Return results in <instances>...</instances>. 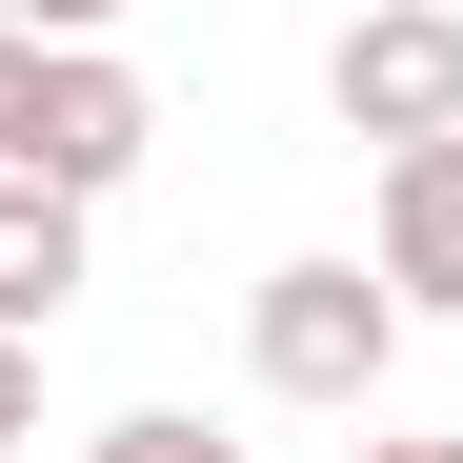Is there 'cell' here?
Instances as JSON below:
<instances>
[{
  "label": "cell",
  "mask_w": 463,
  "mask_h": 463,
  "mask_svg": "<svg viewBox=\"0 0 463 463\" xmlns=\"http://www.w3.org/2000/svg\"><path fill=\"white\" fill-rule=\"evenodd\" d=\"M403 323H423V302L383 282V262H262V302H242V363H262V403H323V423H363V403H383V363H403Z\"/></svg>",
  "instance_id": "6da1fadb"
},
{
  "label": "cell",
  "mask_w": 463,
  "mask_h": 463,
  "mask_svg": "<svg viewBox=\"0 0 463 463\" xmlns=\"http://www.w3.org/2000/svg\"><path fill=\"white\" fill-rule=\"evenodd\" d=\"M141 141H162V101H141L121 41H21V81H0V162L21 182H141Z\"/></svg>",
  "instance_id": "7a4b0ae2"
},
{
  "label": "cell",
  "mask_w": 463,
  "mask_h": 463,
  "mask_svg": "<svg viewBox=\"0 0 463 463\" xmlns=\"http://www.w3.org/2000/svg\"><path fill=\"white\" fill-rule=\"evenodd\" d=\"M323 101H343V141H443L463 121V0H363L323 41Z\"/></svg>",
  "instance_id": "3957f363"
},
{
  "label": "cell",
  "mask_w": 463,
  "mask_h": 463,
  "mask_svg": "<svg viewBox=\"0 0 463 463\" xmlns=\"http://www.w3.org/2000/svg\"><path fill=\"white\" fill-rule=\"evenodd\" d=\"M363 262L423 302V323H463V121L443 141H383V222H363Z\"/></svg>",
  "instance_id": "277c9868"
},
{
  "label": "cell",
  "mask_w": 463,
  "mask_h": 463,
  "mask_svg": "<svg viewBox=\"0 0 463 463\" xmlns=\"http://www.w3.org/2000/svg\"><path fill=\"white\" fill-rule=\"evenodd\" d=\"M81 182H21V162H0V323H21V343H61V302H81Z\"/></svg>",
  "instance_id": "5b68a950"
},
{
  "label": "cell",
  "mask_w": 463,
  "mask_h": 463,
  "mask_svg": "<svg viewBox=\"0 0 463 463\" xmlns=\"http://www.w3.org/2000/svg\"><path fill=\"white\" fill-rule=\"evenodd\" d=\"M81 463H262V443H222V423H182V403H121Z\"/></svg>",
  "instance_id": "8992f818"
},
{
  "label": "cell",
  "mask_w": 463,
  "mask_h": 463,
  "mask_svg": "<svg viewBox=\"0 0 463 463\" xmlns=\"http://www.w3.org/2000/svg\"><path fill=\"white\" fill-rule=\"evenodd\" d=\"M21 41H121V0H0Z\"/></svg>",
  "instance_id": "52a82bcc"
},
{
  "label": "cell",
  "mask_w": 463,
  "mask_h": 463,
  "mask_svg": "<svg viewBox=\"0 0 463 463\" xmlns=\"http://www.w3.org/2000/svg\"><path fill=\"white\" fill-rule=\"evenodd\" d=\"M0 443H41V343L0 323Z\"/></svg>",
  "instance_id": "ba28073f"
},
{
  "label": "cell",
  "mask_w": 463,
  "mask_h": 463,
  "mask_svg": "<svg viewBox=\"0 0 463 463\" xmlns=\"http://www.w3.org/2000/svg\"><path fill=\"white\" fill-rule=\"evenodd\" d=\"M363 463H463V423H383V443H363Z\"/></svg>",
  "instance_id": "9c48e42d"
},
{
  "label": "cell",
  "mask_w": 463,
  "mask_h": 463,
  "mask_svg": "<svg viewBox=\"0 0 463 463\" xmlns=\"http://www.w3.org/2000/svg\"><path fill=\"white\" fill-rule=\"evenodd\" d=\"M0 81H21V21H0Z\"/></svg>",
  "instance_id": "30bf717a"
}]
</instances>
